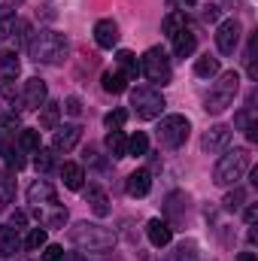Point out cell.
Returning a JSON list of instances; mask_svg holds the SVG:
<instances>
[{"mask_svg": "<svg viewBox=\"0 0 258 261\" xmlns=\"http://www.w3.org/2000/svg\"><path fill=\"white\" fill-rule=\"evenodd\" d=\"M67 37L58 31H40L31 43H28V52L37 64H61L67 58Z\"/></svg>", "mask_w": 258, "mask_h": 261, "instance_id": "6da1fadb", "label": "cell"}, {"mask_svg": "<svg viewBox=\"0 0 258 261\" xmlns=\"http://www.w3.org/2000/svg\"><path fill=\"white\" fill-rule=\"evenodd\" d=\"M252 167V155H249V149H231V152H225L222 155V161L216 164V170H213V182L216 186H237L243 176H246V170Z\"/></svg>", "mask_w": 258, "mask_h": 261, "instance_id": "7a4b0ae2", "label": "cell"}, {"mask_svg": "<svg viewBox=\"0 0 258 261\" xmlns=\"http://www.w3.org/2000/svg\"><path fill=\"white\" fill-rule=\"evenodd\" d=\"M70 240L79 246V249H88V252H107L113 249L116 243V234L110 228H100V225H91V222H79L70 228Z\"/></svg>", "mask_w": 258, "mask_h": 261, "instance_id": "3957f363", "label": "cell"}, {"mask_svg": "<svg viewBox=\"0 0 258 261\" xmlns=\"http://www.w3.org/2000/svg\"><path fill=\"white\" fill-rule=\"evenodd\" d=\"M237 91H240V73H237V70L222 73V76H219V82L213 85V91H210V97H207L203 110H207V113H213V116L225 113V110L234 103Z\"/></svg>", "mask_w": 258, "mask_h": 261, "instance_id": "277c9868", "label": "cell"}, {"mask_svg": "<svg viewBox=\"0 0 258 261\" xmlns=\"http://www.w3.org/2000/svg\"><path fill=\"white\" fill-rule=\"evenodd\" d=\"M189 130H192V125H189L186 116H167L158 125V143L164 149H179L189 140Z\"/></svg>", "mask_w": 258, "mask_h": 261, "instance_id": "5b68a950", "label": "cell"}, {"mask_svg": "<svg viewBox=\"0 0 258 261\" xmlns=\"http://www.w3.org/2000/svg\"><path fill=\"white\" fill-rule=\"evenodd\" d=\"M131 107L137 110L140 119H158L164 113V97L155 91V88H134L131 91Z\"/></svg>", "mask_w": 258, "mask_h": 261, "instance_id": "8992f818", "label": "cell"}, {"mask_svg": "<svg viewBox=\"0 0 258 261\" xmlns=\"http://www.w3.org/2000/svg\"><path fill=\"white\" fill-rule=\"evenodd\" d=\"M140 73L149 76V79L158 82V85H167V82H170V61H167L164 49L152 46V49L143 55V61H140Z\"/></svg>", "mask_w": 258, "mask_h": 261, "instance_id": "52a82bcc", "label": "cell"}, {"mask_svg": "<svg viewBox=\"0 0 258 261\" xmlns=\"http://www.w3.org/2000/svg\"><path fill=\"white\" fill-rule=\"evenodd\" d=\"M216 46L222 55H234V49L240 46V21L237 18H225L216 31Z\"/></svg>", "mask_w": 258, "mask_h": 261, "instance_id": "ba28073f", "label": "cell"}, {"mask_svg": "<svg viewBox=\"0 0 258 261\" xmlns=\"http://www.w3.org/2000/svg\"><path fill=\"white\" fill-rule=\"evenodd\" d=\"M46 94H49L46 82H43L40 76H31V79L24 82V91H21V103H24V110H40V107L46 103Z\"/></svg>", "mask_w": 258, "mask_h": 261, "instance_id": "9c48e42d", "label": "cell"}, {"mask_svg": "<svg viewBox=\"0 0 258 261\" xmlns=\"http://www.w3.org/2000/svg\"><path fill=\"white\" fill-rule=\"evenodd\" d=\"M200 146H203V152H210V155L225 152V149L231 146V128H228V125H213V128L203 134Z\"/></svg>", "mask_w": 258, "mask_h": 261, "instance_id": "30bf717a", "label": "cell"}, {"mask_svg": "<svg viewBox=\"0 0 258 261\" xmlns=\"http://www.w3.org/2000/svg\"><path fill=\"white\" fill-rule=\"evenodd\" d=\"M94 43H97L100 49H113V46L119 43V24H116L113 18H100V21L94 24Z\"/></svg>", "mask_w": 258, "mask_h": 261, "instance_id": "8fae6325", "label": "cell"}, {"mask_svg": "<svg viewBox=\"0 0 258 261\" xmlns=\"http://www.w3.org/2000/svg\"><path fill=\"white\" fill-rule=\"evenodd\" d=\"M79 140H82V128H79V125H64V128L55 130L52 149H55V152H70V149H76Z\"/></svg>", "mask_w": 258, "mask_h": 261, "instance_id": "7c38bea8", "label": "cell"}, {"mask_svg": "<svg viewBox=\"0 0 258 261\" xmlns=\"http://www.w3.org/2000/svg\"><path fill=\"white\" fill-rule=\"evenodd\" d=\"M146 237H149V243L152 246H167L170 240H173V228L164 222V219H149V225H146Z\"/></svg>", "mask_w": 258, "mask_h": 261, "instance_id": "4fadbf2b", "label": "cell"}, {"mask_svg": "<svg viewBox=\"0 0 258 261\" xmlns=\"http://www.w3.org/2000/svg\"><path fill=\"white\" fill-rule=\"evenodd\" d=\"M125 189L131 197H146L152 189V173L149 170H134L128 179H125Z\"/></svg>", "mask_w": 258, "mask_h": 261, "instance_id": "5bb4252c", "label": "cell"}, {"mask_svg": "<svg viewBox=\"0 0 258 261\" xmlns=\"http://www.w3.org/2000/svg\"><path fill=\"white\" fill-rule=\"evenodd\" d=\"M28 200L37 203V206H40V203H58V195H55V189H52L46 179H37V182L28 189Z\"/></svg>", "mask_w": 258, "mask_h": 261, "instance_id": "9a60e30c", "label": "cell"}, {"mask_svg": "<svg viewBox=\"0 0 258 261\" xmlns=\"http://www.w3.org/2000/svg\"><path fill=\"white\" fill-rule=\"evenodd\" d=\"M173 40V52H176V58H189L194 49H197V37H194L189 28H183L176 37H170Z\"/></svg>", "mask_w": 258, "mask_h": 261, "instance_id": "2e32d148", "label": "cell"}, {"mask_svg": "<svg viewBox=\"0 0 258 261\" xmlns=\"http://www.w3.org/2000/svg\"><path fill=\"white\" fill-rule=\"evenodd\" d=\"M104 143H107V149H110V155H113V158H125V155H128V137H125L119 128L110 130Z\"/></svg>", "mask_w": 258, "mask_h": 261, "instance_id": "e0dca14e", "label": "cell"}, {"mask_svg": "<svg viewBox=\"0 0 258 261\" xmlns=\"http://www.w3.org/2000/svg\"><path fill=\"white\" fill-rule=\"evenodd\" d=\"M61 119V103H43L40 107V128L43 130H55Z\"/></svg>", "mask_w": 258, "mask_h": 261, "instance_id": "ac0fdd59", "label": "cell"}, {"mask_svg": "<svg viewBox=\"0 0 258 261\" xmlns=\"http://www.w3.org/2000/svg\"><path fill=\"white\" fill-rule=\"evenodd\" d=\"M61 179H64L67 189L79 192V189H82V179H85V173H82V167H79V164H73V161H70V164H64V167H61Z\"/></svg>", "mask_w": 258, "mask_h": 261, "instance_id": "d6986e66", "label": "cell"}, {"mask_svg": "<svg viewBox=\"0 0 258 261\" xmlns=\"http://www.w3.org/2000/svg\"><path fill=\"white\" fill-rule=\"evenodd\" d=\"M116 61H119V67H122V70H125V73H122V76H125V79H137V76H140V64H137V55H134V52H128V49H122V52H119V55H116Z\"/></svg>", "mask_w": 258, "mask_h": 261, "instance_id": "ffe728a7", "label": "cell"}, {"mask_svg": "<svg viewBox=\"0 0 258 261\" xmlns=\"http://www.w3.org/2000/svg\"><path fill=\"white\" fill-rule=\"evenodd\" d=\"M15 249H18V234H15V228L0 225V252H3V255H15Z\"/></svg>", "mask_w": 258, "mask_h": 261, "instance_id": "44dd1931", "label": "cell"}, {"mask_svg": "<svg viewBox=\"0 0 258 261\" xmlns=\"http://www.w3.org/2000/svg\"><path fill=\"white\" fill-rule=\"evenodd\" d=\"M88 203H91V210H94V216H110V200H107V195L100 192V189H88Z\"/></svg>", "mask_w": 258, "mask_h": 261, "instance_id": "7402d4cb", "label": "cell"}, {"mask_svg": "<svg viewBox=\"0 0 258 261\" xmlns=\"http://www.w3.org/2000/svg\"><path fill=\"white\" fill-rule=\"evenodd\" d=\"M104 91H110V94H122V91H128V79L122 76V73H104Z\"/></svg>", "mask_w": 258, "mask_h": 261, "instance_id": "603a6c76", "label": "cell"}, {"mask_svg": "<svg viewBox=\"0 0 258 261\" xmlns=\"http://www.w3.org/2000/svg\"><path fill=\"white\" fill-rule=\"evenodd\" d=\"M161 28H164V34H167V37H176V34L186 28V15L173 9V12H167V15H164V24H161Z\"/></svg>", "mask_w": 258, "mask_h": 261, "instance_id": "cb8c5ba5", "label": "cell"}, {"mask_svg": "<svg viewBox=\"0 0 258 261\" xmlns=\"http://www.w3.org/2000/svg\"><path fill=\"white\" fill-rule=\"evenodd\" d=\"M194 73L203 76V79H207V76H216V73H219V58H213V55L197 58V61H194Z\"/></svg>", "mask_w": 258, "mask_h": 261, "instance_id": "d4e9b609", "label": "cell"}, {"mask_svg": "<svg viewBox=\"0 0 258 261\" xmlns=\"http://www.w3.org/2000/svg\"><path fill=\"white\" fill-rule=\"evenodd\" d=\"M12 197H15V179H12L9 173L0 170V206L12 203Z\"/></svg>", "mask_w": 258, "mask_h": 261, "instance_id": "484cf974", "label": "cell"}, {"mask_svg": "<svg viewBox=\"0 0 258 261\" xmlns=\"http://www.w3.org/2000/svg\"><path fill=\"white\" fill-rule=\"evenodd\" d=\"M18 73V58L15 52H0V76L3 79H12Z\"/></svg>", "mask_w": 258, "mask_h": 261, "instance_id": "4316f807", "label": "cell"}, {"mask_svg": "<svg viewBox=\"0 0 258 261\" xmlns=\"http://www.w3.org/2000/svg\"><path fill=\"white\" fill-rule=\"evenodd\" d=\"M146 152H149V137H146L143 130H137V134L128 140V155L137 158V155H146Z\"/></svg>", "mask_w": 258, "mask_h": 261, "instance_id": "83f0119b", "label": "cell"}, {"mask_svg": "<svg viewBox=\"0 0 258 261\" xmlns=\"http://www.w3.org/2000/svg\"><path fill=\"white\" fill-rule=\"evenodd\" d=\"M12 24H15V9L12 6H0V40L12 34Z\"/></svg>", "mask_w": 258, "mask_h": 261, "instance_id": "f1b7e54d", "label": "cell"}, {"mask_svg": "<svg viewBox=\"0 0 258 261\" xmlns=\"http://www.w3.org/2000/svg\"><path fill=\"white\" fill-rule=\"evenodd\" d=\"M18 143H21V149L37 152V149H40V130H21V134H18Z\"/></svg>", "mask_w": 258, "mask_h": 261, "instance_id": "f546056e", "label": "cell"}, {"mask_svg": "<svg viewBox=\"0 0 258 261\" xmlns=\"http://www.w3.org/2000/svg\"><path fill=\"white\" fill-rule=\"evenodd\" d=\"M125 122H128V113H125V110H113V113H107V116H104V125H107L110 130L122 128Z\"/></svg>", "mask_w": 258, "mask_h": 261, "instance_id": "4dcf8cb0", "label": "cell"}, {"mask_svg": "<svg viewBox=\"0 0 258 261\" xmlns=\"http://www.w3.org/2000/svg\"><path fill=\"white\" fill-rule=\"evenodd\" d=\"M34 164H37V170H43V173H46V170H52V167H55V155H52L49 149H37V161H34Z\"/></svg>", "mask_w": 258, "mask_h": 261, "instance_id": "1f68e13d", "label": "cell"}, {"mask_svg": "<svg viewBox=\"0 0 258 261\" xmlns=\"http://www.w3.org/2000/svg\"><path fill=\"white\" fill-rule=\"evenodd\" d=\"M24 246H28V249H40V246H46V228H31Z\"/></svg>", "mask_w": 258, "mask_h": 261, "instance_id": "d6a6232c", "label": "cell"}, {"mask_svg": "<svg viewBox=\"0 0 258 261\" xmlns=\"http://www.w3.org/2000/svg\"><path fill=\"white\" fill-rule=\"evenodd\" d=\"M61 110H64L67 116H73V119H76V116H82V100H79L76 94H70L64 103H61Z\"/></svg>", "mask_w": 258, "mask_h": 261, "instance_id": "836d02e7", "label": "cell"}, {"mask_svg": "<svg viewBox=\"0 0 258 261\" xmlns=\"http://www.w3.org/2000/svg\"><path fill=\"white\" fill-rule=\"evenodd\" d=\"M192 258H194V246H192V243H189V246L183 243L173 255H167V258H161V261H192Z\"/></svg>", "mask_w": 258, "mask_h": 261, "instance_id": "e575fe53", "label": "cell"}, {"mask_svg": "<svg viewBox=\"0 0 258 261\" xmlns=\"http://www.w3.org/2000/svg\"><path fill=\"white\" fill-rule=\"evenodd\" d=\"M222 203H225V210H240V203H243V192H240V189H234V192L225 197Z\"/></svg>", "mask_w": 258, "mask_h": 261, "instance_id": "d590c367", "label": "cell"}, {"mask_svg": "<svg viewBox=\"0 0 258 261\" xmlns=\"http://www.w3.org/2000/svg\"><path fill=\"white\" fill-rule=\"evenodd\" d=\"M43 261H64V249H61V246H46Z\"/></svg>", "mask_w": 258, "mask_h": 261, "instance_id": "8d00e7d4", "label": "cell"}, {"mask_svg": "<svg viewBox=\"0 0 258 261\" xmlns=\"http://www.w3.org/2000/svg\"><path fill=\"white\" fill-rule=\"evenodd\" d=\"M219 15H222V9H219V6H216V3H210V6H207V9H203V21H216V18H219Z\"/></svg>", "mask_w": 258, "mask_h": 261, "instance_id": "74e56055", "label": "cell"}, {"mask_svg": "<svg viewBox=\"0 0 258 261\" xmlns=\"http://www.w3.org/2000/svg\"><path fill=\"white\" fill-rule=\"evenodd\" d=\"M0 91H3V97H6V100H15V88H12V79H3V82H0Z\"/></svg>", "mask_w": 258, "mask_h": 261, "instance_id": "f35d334b", "label": "cell"}, {"mask_svg": "<svg viewBox=\"0 0 258 261\" xmlns=\"http://www.w3.org/2000/svg\"><path fill=\"white\" fill-rule=\"evenodd\" d=\"M3 155H6V161H9V167H15V170H21V167H24V158H18L15 152H9V149H6Z\"/></svg>", "mask_w": 258, "mask_h": 261, "instance_id": "ab89813d", "label": "cell"}, {"mask_svg": "<svg viewBox=\"0 0 258 261\" xmlns=\"http://www.w3.org/2000/svg\"><path fill=\"white\" fill-rule=\"evenodd\" d=\"M64 222H67V213H55V216L49 219V225H52V228H58V225H64Z\"/></svg>", "mask_w": 258, "mask_h": 261, "instance_id": "60d3db41", "label": "cell"}, {"mask_svg": "<svg viewBox=\"0 0 258 261\" xmlns=\"http://www.w3.org/2000/svg\"><path fill=\"white\" fill-rule=\"evenodd\" d=\"M0 125H3V128H18L21 122H18V116H6V119H3Z\"/></svg>", "mask_w": 258, "mask_h": 261, "instance_id": "b9f144b4", "label": "cell"}, {"mask_svg": "<svg viewBox=\"0 0 258 261\" xmlns=\"http://www.w3.org/2000/svg\"><path fill=\"white\" fill-rule=\"evenodd\" d=\"M24 222H28L24 213H12V225H24Z\"/></svg>", "mask_w": 258, "mask_h": 261, "instance_id": "7bdbcfd3", "label": "cell"}, {"mask_svg": "<svg viewBox=\"0 0 258 261\" xmlns=\"http://www.w3.org/2000/svg\"><path fill=\"white\" fill-rule=\"evenodd\" d=\"M237 261H258V258H255V252H240Z\"/></svg>", "mask_w": 258, "mask_h": 261, "instance_id": "ee69618b", "label": "cell"}, {"mask_svg": "<svg viewBox=\"0 0 258 261\" xmlns=\"http://www.w3.org/2000/svg\"><path fill=\"white\" fill-rule=\"evenodd\" d=\"M255 216H258V210H255V206H249V210H246V222L252 225V222H255Z\"/></svg>", "mask_w": 258, "mask_h": 261, "instance_id": "f6af8a7d", "label": "cell"}, {"mask_svg": "<svg viewBox=\"0 0 258 261\" xmlns=\"http://www.w3.org/2000/svg\"><path fill=\"white\" fill-rule=\"evenodd\" d=\"M64 261H88V258H85V255H79V252H73V255H67Z\"/></svg>", "mask_w": 258, "mask_h": 261, "instance_id": "bcb514c9", "label": "cell"}, {"mask_svg": "<svg viewBox=\"0 0 258 261\" xmlns=\"http://www.w3.org/2000/svg\"><path fill=\"white\" fill-rule=\"evenodd\" d=\"M170 3H173V0H170ZM183 3H186V6H192V3H194V0H183Z\"/></svg>", "mask_w": 258, "mask_h": 261, "instance_id": "7dc6e473", "label": "cell"}]
</instances>
